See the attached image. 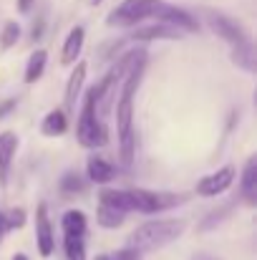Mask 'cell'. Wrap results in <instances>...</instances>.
<instances>
[{"label":"cell","mask_w":257,"mask_h":260,"mask_svg":"<svg viewBox=\"0 0 257 260\" xmlns=\"http://www.w3.org/2000/svg\"><path fill=\"white\" fill-rule=\"evenodd\" d=\"M184 230H187V222L184 220H149V222L139 225L131 233L129 245L136 248L139 253L159 250V248L169 245L174 240H179Z\"/></svg>","instance_id":"cell-1"},{"label":"cell","mask_w":257,"mask_h":260,"mask_svg":"<svg viewBox=\"0 0 257 260\" xmlns=\"http://www.w3.org/2000/svg\"><path fill=\"white\" fill-rule=\"evenodd\" d=\"M162 0H124L121 5H116L108 18H106V25L111 28H131L146 18H154V13L159 10Z\"/></svg>","instance_id":"cell-2"},{"label":"cell","mask_w":257,"mask_h":260,"mask_svg":"<svg viewBox=\"0 0 257 260\" xmlns=\"http://www.w3.org/2000/svg\"><path fill=\"white\" fill-rule=\"evenodd\" d=\"M76 137H79V144L86 147V149H96V147H103V144L108 142V129L103 126V119L96 116L91 91H88V96H86V104H84V111H81V119H79Z\"/></svg>","instance_id":"cell-3"},{"label":"cell","mask_w":257,"mask_h":260,"mask_svg":"<svg viewBox=\"0 0 257 260\" xmlns=\"http://www.w3.org/2000/svg\"><path fill=\"white\" fill-rule=\"evenodd\" d=\"M131 194H134V212H144V215L164 212V210H171L184 202L181 194L154 192V189H131Z\"/></svg>","instance_id":"cell-4"},{"label":"cell","mask_w":257,"mask_h":260,"mask_svg":"<svg viewBox=\"0 0 257 260\" xmlns=\"http://www.w3.org/2000/svg\"><path fill=\"white\" fill-rule=\"evenodd\" d=\"M204 18H207V25L212 28V33H217L222 41H227L232 46H237L242 41H250L247 30L237 20H232L230 15H222V13H214V10H204Z\"/></svg>","instance_id":"cell-5"},{"label":"cell","mask_w":257,"mask_h":260,"mask_svg":"<svg viewBox=\"0 0 257 260\" xmlns=\"http://www.w3.org/2000/svg\"><path fill=\"white\" fill-rule=\"evenodd\" d=\"M232 182H235V167L227 165V167H222V170H217V172L202 177L194 189H197V194H202V197H217V194L227 192V189L232 187Z\"/></svg>","instance_id":"cell-6"},{"label":"cell","mask_w":257,"mask_h":260,"mask_svg":"<svg viewBox=\"0 0 257 260\" xmlns=\"http://www.w3.org/2000/svg\"><path fill=\"white\" fill-rule=\"evenodd\" d=\"M154 18H157L159 23H167V25H171V28H176V30H184V33H194V30H199L197 18L189 15L184 8H176V5L162 3L159 10L154 13Z\"/></svg>","instance_id":"cell-7"},{"label":"cell","mask_w":257,"mask_h":260,"mask_svg":"<svg viewBox=\"0 0 257 260\" xmlns=\"http://www.w3.org/2000/svg\"><path fill=\"white\" fill-rule=\"evenodd\" d=\"M35 243H38V253L43 258H48L53 253L56 238H53V228H51L48 207L46 205H38V210H35Z\"/></svg>","instance_id":"cell-8"},{"label":"cell","mask_w":257,"mask_h":260,"mask_svg":"<svg viewBox=\"0 0 257 260\" xmlns=\"http://www.w3.org/2000/svg\"><path fill=\"white\" fill-rule=\"evenodd\" d=\"M134 41H174V38H181V30L171 28L167 23H157V25H144V28H136L131 33Z\"/></svg>","instance_id":"cell-9"},{"label":"cell","mask_w":257,"mask_h":260,"mask_svg":"<svg viewBox=\"0 0 257 260\" xmlns=\"http://www.w3.org/2000/svg\"><path fill=\"white\" fill-rule=\"evenodd\" d=\"M240 192L245 197V202L250 207L257 205V157H250L245 162V170H242V179H240Z\"/></svg>","instance_id":"cell-10"},{"label":"cell","mask_w":257,"mask_h":260,"mask_svg":"<svg viewBox=\"0 0 257 260\" xmlns=\"http://www.w3.org/2000/svg\"><path fill=\"white\" fill-rule=\"evenodd\" d=\"M98 200H101V205H108V207H114V210H119V212H134V194H131V189H103L101 194H98Z\"/></svg>","instance_id":"cell-11"},{"label":"cell","mask_w":257,"mask_h":260,"mask_svg":"<svg viewBox=\"0 0 257 260\" xmlns=\"http://www.w3.org/2000/svg\"><path fill=\"white\" fill-rule=\"evenodd\" d=\"M84 41H86V30L84 28H81V25L71 28V33H68L66 43H63V51H61V63H66V66L76 63V58L81 56Z\"/></svg>","instance_id":"cell-12"},{"label":"cell","mask_w":257,"mask_h":260,"mask_svg":"<svg viewBox=\"0 0 257 260\" xmlns=\"http://www.w3.org/2000/svg\"><path fill=\"white\" fill-rule=\"evenodd\" d=\"M15 149H18V137L13 132H3L0 134V184H5V177H8L10 162L15 157Z\"/></svg>","instance_id":"cell-13"},{"label":"cell","mask_w":257,"mask_h":260,"mask_svg":"<svg viewBox=\"0 0 257 260\" xmlns=\"http://www.w3.org/2000/svg\"><path fill=\"white\" fill-rule=\"evenodd\" d=\"M232 63L247 74H255L257 69V58H255V46L252 41H242L237 46H232Z\"/></svg>","instance_id":"cell-14"},{"label":"cell","mask_w":257,"mask_h":260,"mask_svg":"<svg viewBox=\"0 0 257 260\" xmlns=\"http://www.w3.org/2000/svg\"><path fill=\"white\" fill-rule=\"evenodd\" d=\"M86 172H88V179L96 182V184H106L116 177V170L111 162H106L103 157H91L88 165H86Z\"/></svg>","instance_id":"cell-15"},{"label":"cell","mask_w":257,"mask_h":260,"mask_svg":"<svg viewBox=\"0 0 257 260\" xmlns=\"http://www.w3.org/2000/svg\"><path fill=\"white\" fill-rule=\"evenodd\" d=\"M84 81H86V63L79 61L76 69H74V74L68 76V84H66V106H68V109L76 106V99H79V93H81Z\"/></svg>","instance_id":"cell-16"},{"label":"cell","mask_w":257,"mask_h":260,"mask_svg":"<svg viewBox=\"0 0 257 260\" xmlns=\"http://www.w3.org/2000/svg\"><path fill=\"white\" fill-rule=\"evenodd\" d=\"M66 129H68V116H66L63 111H58V109L48 111L46 119H43V124H41V132H43L46 137H58V134H63Z\"/></svg>","instance_id":"cell-17"},{"label":"cell","mask_w":257,"mask_h":260,"mask_svg":"<svg viewBox=\"0 0 257 260\" xmlns=\"http://www.w3.org/2000/svg\"><path fill=\"white\" fill-rule=\"evenodd\" d=\"M61 228H63L66 235H79V238H84L86 228H88L86 215L81 212V210H68V212L61 217Z\"/></svg>","instance_id":"cell-18"},{"label":"cell","mask_w":257,"mask_h":260,"mask_svg":"<svg viewBox=\"0 0 257 260\" xmlns=\"http://www.w3.org/2000/svg\"><path fill=\"white\" fill-rule=\"evenodd\" d=\"M46 63H48V53L46 51H35L30 58H28V66H25V84H35L41 76H43V71H46Z\"/></svg>","instance_id":"cell-19"},{"label":"cell","mask_w":257,"mask_h":260,"mask_svg":"<svg viewBox=\"0 0 257 260\" xmlns=\"http://www.w3.org/2000/svg\"><path fill=\"white\" fill-rule=\"evenodd\" d=\"M96 222H98L101 228H108V230L121 228V225H124V212H119V210H114V207H108V205H98Z\"/></svg>","instance_id":"cell-20"},{"label":"cell","mask_w":257,"mask_h":260,"mask_svg":"<svg viewBox=\"0 0 257 260\" xmlns=\"http://www.w3.org/2000/svg\"><path fill=\"white\" fill-rule=\"evenodd\" d=\"M63 250H66L68 260H86L84 238H79V235H66L63 238Z\"/></svg>","instance_id":"cell-21"},{"label":"cell","mask_w":257,"mask_h":260,"mask_svg":"<svg viewBox=\"0 0 257 260\" xmlns=\"http://www.w3.org/2000/svg\"><path fill=\"white\" fill-rule=\"evenodd\" d=\"M18 38H20V25L15 20H8L3 25V30H0V46L3 48H13L18 43Z\"/></svg>","instance_id":"cell-22"},{"label":"cell","mask_w":257,"mask_h":260,"mask_svg":"<svg viewBox=\"0 0 257 260\" xmlns=\"http://www.w3.org/2000/svg\"><path fill=\"white\" fill-rule=\"evenodd\" d=\"M84 189H86L84 177H79V174H74V172L61 177V192L63 194H76V192H84Z\"/></svg>","instance_id":"cell-23"},{"label":"cell","mask_w":257,"mask_h":260,"mask_svg":"<svg viewBox=\"0 0 257 260\" xmlns=\"http://www.w3.org/2000/svg\"><path fill=\"white\" fill-rule=\"evenodd\" d=\"M5 222H8V230H20L25 225V210L13 207L10 212H5Z\"/></svg>","instance_id":"cell-24"},{"label":"cell","mask_w":257,"mask_h":260,"mask_svg":"<svg viewBox=\"0 0 257 260\" xmlns=\"http://www.w3.org/2000/svg\"><path fill=\"white\" fill-rule=\"evenodd\" d=\"M111 260H141V253H139L136 248H131V245H129V248H121V250H119Z\"/></svg>","instance_id":"cell-25"},{"label":"cell","mask_w":257,"mask_h":260,"mask_svg":"<svg viewBox=\"0 0 257 260\" xmlns=\"http://www.w3.org/2000/svg\"><path fill=\"white\" fill-rule=\"evenodd\" d=\"M227 212H230V205H227V207H222L219 212H212V215H209V220H204V222H202V230H207V228H212L214 222H219V220H222V215H227Z\"/></svg>","instance_id":"cell-26"},{"label":"cell","mask_w":257,"mask_h":260,"mask_svg":"<svg viewBox=\"0 0 257 260\" xmlns=\"http://www.w3.org/2000/svg\"><path fill=\"white\" fill-rule=\"evenodd\" d=\"M33 3H35V0H18V10H20V13H30Z\"/></svg>","instance_id":"cell-27"},{"label":"cell","mask_w":257,"mask_h":260,"mask_svg":"<svg viewBox=\"0 0 257 260\" xmlns=\"http://www.w3.org/2000/svg\"><path fill=\"white\" fill-rule=\"evenodd\" d=\"M5 233H8V222H5V212L0 210V243H3V238H5Z\"/></svg>","instance_id":"cell-28"},{"label":"cell","mask_w":257,"mask_h":260,"mask_svg":"<svg viewBox=\"0 0 257 260\" xmlns=\"http://www.w3.org/2000/svg\"><path fill=\"white\" fill-rule=\"evenodd\" d=\"M13 106H15V101H5V104H0V119H3V116H5V114H8Z\"/></svg>","instance_id":"cell-29"},{"label":"cell","mask_w":257,"mask_h":260,"mask_svg":"<svg viewBox=\"0 0 257 260\" xmlns=\"http://www.w3.org/2000/svg\"><path fill=\"white\" fill-rule=\"evenodd\" d=\"M192 260H219V258H214V255H207V253H197Z\"/></svg>","instance_id":"cell-30"},{"label":"cell","mask_w":257,"mask_h":260,"mask_svg":"<svg viewBox=\"0 0 257 260\" xmlns=\"http://www.w3.org/2000/svg\"><path fill=\"white\" fill-rule=\"evenodd\" d=\"M13 260H28V258H25L23 253H15V255H13Z\"/></svg>","instance_id":"cell-31"},{"label":"cell","mask_w":257,"mask_h":260,"mask_svg":"<svg viewBox=\"0 0 257 260\" xmlns=\"http://www.w3.org/2000/svg\"><path fill=\"white\" fill-rule=\"evenodd\" d=\"M93 260H111V258H108V255H96Z\"/></svg>","instance_id":"cell-32"}]
</instances>
